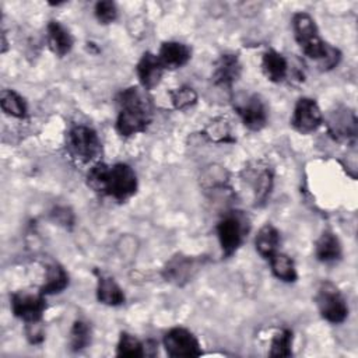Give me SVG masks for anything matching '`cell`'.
Here are the masks:
<instances>
[{
    "mask_svg": "<svg viewBox=\"0 0 358 358\" xmlns=\"http://www.w3.org/2000/svg\"><path fill=\"white\" fill-rule=\"evenodd\" d=\"M87 185L95 193L126 201L137 192V175L127 164H95L87 173Z\"/></svg>",
    "mask_w": 358,
    "mask_h": 358,
    "instance_id": "cell-1",
    "label": "cell"
},
{
    "mask_svg": "<svg viewBox=\"0 0 358 358\" xmlns=\"http://www.w3.org/2000/svg\"><path fill=\"white\" fill-rule=\"evenodd\" d=\"M116 130L122 137L144 133L152 120V103L144 88L129 87L117 95Z\"/></svg>",
    "mask_w": 358,
    "mask_h": 358,
    "instance_id": "cell-2",
    "label": "cell"
},
{
    "mask_svg": "<svg viewBox=\"0 0 358 358\" xmlns=\"http://www.w3.org/2000/svg\"><path fill=\"white\" fill-rule=\"evenodd\" d=\"M292 29L302 52L317 62L322 70H330L338 64L341 59L340 50L320 38L316 22L308 13L301 11L292 15Z\"/></svg>",
    "mask_w": 358,
    "mask_h": 358,
    "instance_id": "cell-3",
    "label": "cell"
},
{
    "mask_svg": "<svg viewBox=\"0 0 358 358\" xmlns=\"http://www.w3.org/2000/svg\"><path fill=\"white\" fill-rule=\"evenodd\" d=\"M66 148L73 159L81 164H88L99 157L101 141L94 129L77 124L67 131Z\"/></svg>",
    "mask_w": 358,
    "mask_h": 358,
    "instance_id": "cell-4",
    "label": "cell"
},
{
    "mask_svg": "<svg viewBox=\"0 0 358 358\" xmlns=\"http://www.w3.org/2000/svg\"><path fill=\"white\" fill-rule=\"evenodd\" d=\"M315 301H316V306L320 316L329 323L338 324L347 319L348 316L347 302L333 282L330 281L322 282L317 288Z\"/></svg>",
    "mask_w": 358,
    "mask_h": 358,
    "instance_id": "cell-5",
    "label": "cell"
},
{
    "mask_svg": "<svg viewBox=\"0 0 358 358\" xmlns=\"http://www.w3.org/2000/svg\"><path fill=\"white\" fill-rule=\"evenodd\" d=\"M245 224H246L245 218L235 211L225 214L218 221L217 236H218L220 246H221L224 256H227V257L232 256L242 245L243 236L246 232Z\"/></svg>",
    "mask_w": 358,
    "mask_h": 358,
    "instance_id": "cell-6",
    "label": "cell"
},
{
    "mask_svg": "<svg viewBox=\"0 0 358 358\" xmlns=\"http://www.w3.org/2000/svg\"><path fill=\"white\" fill-rule=\"evenodd\" d=\"M11 310L25 323L39 322L46 310L45 295L41 291L20 289L11 295Z\"/></svg>",
    "mask_w": 358,
    "mask_h": 358,
    "instance_id": "cell-7",
    "label": "cell"
},
{
    "mask_svg": "<svg viewBox=\"0 0 358 358\" xmlns=\"http://www.w3.org/2000/svg\"><path fill=\"white\" fill-rule=\"evenodd\" d=\"M164 347L169 357H199L201 347L197 337L185 327H172L164 336Z\"/></svg>",
    "mask_w": 358,
    "mask_h": 358,
    "instance_id": "cell-8",
    "label": "cell"
},
{
    "mask_svg": "<svg viewBox=\"0 0 358 358\" xmlns=\"http://www.w3.org/2000/svg\"><path fill=\"white\" fill-rule=\"evenodd\" d=\"M203 260L199 257L178 253L172 256L162 268V275L166 281L175 285H185L201 268Z\"/></svg>",
    "mask_w": 358,
    "mask_h": 358,
    "instance_id": "cell-9",
    "label": "cell"
},
{
    "mask_svg": "<svg viewBox=\"0 0 358 358\" xmlns=\"http://www.w3.org/2000/svg\"><path fill=\"white\" fill-rule=\"evenodd\" d=\"M322 122H323V115L315 99L312 98L298 99L291 117V124L298 133L301 134L313 133L322 124Z\"/></svg>",
    "mask_w": 358,
    "mask_h": 358,
    "instance_id": "cell-10",
    "label": "cell"
},
{
    "mask_svg": "<svg viewBox=\"0 0 358 358\" xmlns=\"http://www.w3.org/2000/svg\"><path fill=\"white\" fill-rule=\"evenodd\" d=\"M242 123L252 131L262 130L267 123V108L259 95H248L235 106Z\"/></svg>",
    "mask_w": 358,
    "mask_h": 358,
    "instance_id": "cell-11",
    "label": "cell"
},
{
    "mask_svg": "<svg viewBox=\"0 0 358 358\" xmlns=\"http://www.w3.org/2000/svg\"><path fill=\"white\" fill-rule=\"evenodd\" d=\"M241 71L242 66L239 57L235 53H224L215 60L211 78L215 85L231 88L239 78Z\"/></svg>",
    "mask_w": 358,
    "mask_h": 358,
    "instance_id": "cell-12",
    "label": "cell"
},
{
    "mask_svg": "<svg viewBox=\"0 0 358 358\" xmlns=\"http://www.w3.org/2000/svg\"><path fill=\"white\" fill-rule=\"evenodd\" d=\"M164 70L165 69L158 55L145 52L136 66V71H137V77L141 84V88H144L145 91L155 88L161 83Z\"/></svg>",
    "mask_w": 358,
    "mask_h": 358,
    "instance_id": "cell-13",
    "label": "cell"
},
{
    "mask_svg": "<svg viewBox=\"0 0 358 358\" xmlns=\"http://www.w3.org/2000/svg\"><path fill=\"white\" fill-rule=\"evenodd\" d=\"M327 127L336 140H352L357 136L355 113L347 108L337 109L330 115Z\"/></svg>",
    "mask_w": 358,
    "mask_h": 358,
    "instance_id": "cell-14",
    "label": "cell"
},
{
    "mask_svg": "<svg viewBox=\"0 0 358 358\" xmlns=\"http://www.w3.org/2000/svg\"><path fill=\"white\" fill-rule=\"evenodd\" d=\"M158 57H159L164 69L176 70V69L183 67L190 60L192 49L186 43L176 42V41H168L161 45Z\"/></svg>",
    "mask_w": 358,
    "mask_h": 358,
    "instance_id": "cell-15",
    "label": "cell"
},
{
    "mask_svg": "<svg viewBox=\"0 0 358 358\" xmlns=\"http://www.w3.org/2000/svg\"><path fill=\"white\" fill-rule=\"evenodd\" d=\"M46 41L49 49L59 57L66 56L70 53L74 39L70 31L62 25L59 21H50L46 27Z\"/></svg>",
    "mask_w": 358,
    "mask_h": 358,
    "instance_id": "cell-16",
    "label": "cell"
},
{
    "mask_svg": "<svg viewBox=\"0 0 358 358\" xmlns=\"http://www.w3.org/2000/svg\"><path fill=\"white\" fill-rule=\"evenodd\" d=\"M287 59L274 49H268L262 56V70L266 78L271 83H282L288 76Z\"/></svg>",
    "mask_w": 358,
    "mask_h": 358,
    "instance_id": "cell-17",
    "label": "cell"
},
{
    "mask_svg": "<svg viewBox=\"0 0 358 358\" xmlns=\"http://www.w3.org/2000/svg\"><path fill=\"white\" fill-rule=\"evenodd\" d=\"M96 299L106 306H120L124 303L126 296L112 277L101 274L96 284Z\"/></svg>",
    "mask_w": 358,
    "mask_h": 358,
    "instance_id": "cell-18",
    "label": "cell"
},
{
    "mask_svg": "<svg viewBox=\"0 0 358 358\" xmlns=\"http://www.w3.org/2000/svg\"><path fill=\"white\" fill-rule=\"evenodd\" d=\"M280 242V232L271 224L263 225L255 238V246L257 253L267 260L278 252Z\"/></svg>",
    "mask_w": 358,
    "mask_h": 358,
    "instance_id": "cell-19",
    "label": "cell"
},
{
    "mask_svg": "<svg viewBox=\"0 0 358 358\" xmlns=\"http://www.w3.org/2000/svg\"><path fill=\"white\" fill-rule=\"evenodd\" d=\"M316 259L322 263H334L341 257V243L338 238L330 232L324 231L315 245Z\"/></svg>",
    "mask_w": 358,
    "mask_h": 358,
    "instance_id": "cell-20",
    "label": "cell"
},
{
    "mask_svg": "<svg viewBox=\"0 0 358 358\" xmlns=\"http://www.w3.org/2000/svg\"><path fill=\"white\" fill-rule=\"evenodd\" d=\"M69 285V274L59 263H50L46 266L45 282L39 291L46 295H55L64 291Z\"/></svg>",
    "mask_w": 358,
    "mask_h": 358,
    "instance_id": "cell-21",
    "label": "cell"
},
{
    "mask_svg": "<svg viewBox=\"0 0 358 358\" xmlns=\"http://www.w3.org/2000/svg\"><path fill=\"white\" fill-rule=\"evenodd\" d=\"M268 262H270L271 273L274 274L275 278H278L280 281H284V282L296 281L298 274H296L295 263L288 255L277 252L275 255H273L268 259Z\"/></svg>",
    "mask_w": 358,
    "mask_h": 358,
    "instance_id": "cell-22",
    "label": "cell"
},
{
    "mask_svg": "<svg viewBox=\"0 0 358 358\" xmlns=\"http://www.w3.org/2000/svg\"><path fill=\"white\" fill-rule=\"evenodd\" d=\"M0 105L8 116L22 119L27 116V103L24 98L13 90H3L0 95Z\"/></svg>",
    "mask_w": 358,
    "mask_h": 358,
    "instance_id": "cell-23",
    "label": "cell"
},
{
    "mask_svg": "<svg viewBox=\"0 0 358 358\" xmlns=\"http://www.w3.org/2000/svg\"><path fill=\"white\" fill-rule=\"evenodd\" d=\"M116 355L140 358L145 355V348H144V344L137 337H134L127 331H122L116 345Z\"/></svg>",
    "mask_w": 358,
    "mask_h": 358,
    "instance_id": "cell-24",
    "label": "cell"
},
{
    "mask_svg": "<svg viewBox=\"0 0 358 358\" xmlns=\"http://www.w3.org/2000/svg\"><path fill=\"white\" fill-rule=\"evenodd\" d=\"M70 350L81 351L91 343V327L84 320H76L70 329Z\"/></svg>",
    "mask_w": 358,
    "mask_h": 358,
    "instance_id": "cell-25",
    "label": "cell"
},
{
    "mask_svg": "<svg viewBox=\"0 0 358 358\" xmlns=\"http://www.w3.org/2000/svg\"><path fill=\"white\" fill-rule=\"evenodd\" d=\"M292 331L288 329H282L277 331L271 338L270 345V357H289L292 354Z\"/></svg>",
    "mask_w": 358,
    "mask_h": 358,
    "instance_id": "cell-26",
    "label": "cell"
},
{
    "mask_svg": "<svg viewBox=\"0 0 358 358\" xmlns=\"http://www.w3.org/2000/svg\"><path fill=\"white\" fill-rule=\"evenodd\" d=\"M169 96L175 109L183 110L193 106L197 102V94L192 87L183 85L173 91H169Z\"/></svg>",
    "mask_w": 358,
    "mask_h": 358,
    "instance_id": "cell-27",
    "label": "cell"
},
{
    "mask_svg": "<svg viewBox=\"0 0 358 358\" xmlns=\"http://www.w3.org/2000/svg\"><path fill=\"white\" fill-rule=\"evenodd\" d=\"M207 134L215 143H229V141H234V138L231 137L229 126L222 119L211 122L208 124V127H207Z\"/></svg>",
    "mask_w": 358,
    "mask_h": 358,
    "instance_id": "cell-28",
    "label": "cell"
},
{
    "mask_svg": "<svg viewBox=\"0 0 358 358\" xmlns=\"http://www.w3.org/2000/svg\"><path fill=\"white\" fill-rule=\"evenodd\" d=\"M95 17L101 24H110L117 18V8L116 4L110 0H102L95 4L94 8Z\"/></svg>",
    "mask_w": 358,
    "mask_h": 358,
    "instance_id": "cell-29",
    "label": "cell"
},
{
    "mask_svg": "<svg viewBox=\"0 0 358 358\" xmlns=\"http://www.w3.org/2000/svg\"><path fill=\"white\" fill-rule=\"evenodd\" d=\"M25 334H27V338L31 344L42 343L43 338H45V333H43V327H42L41 320L25 323Z\"/></svg>",
    "mask_w": 358,
    "mask_h": 358,
    "instance_id": "cell-30",
    "label": "cell"
},
{
    "mask_svg": "<svg viewBox=\"0 0 358 358\" xmlns=\"http://www.w3.org/2000/svg\"><path fill=\"white\" fill-rule=\"evenodd\" d=\"M52 217H53V220L57 222V224H60V225H63V227H70V225H73V221H74V217H73V213L69 210V208H64V207H57V208H55L53 210V213H52Z\"/></svg>",
    "mask_w": 358,
    "mask_h": 358,
    "instance_id": "cell-31",
    "label": "cell"
}]
</instances>
